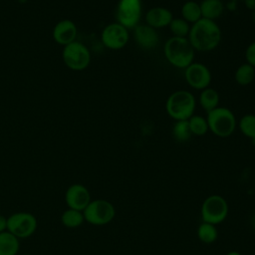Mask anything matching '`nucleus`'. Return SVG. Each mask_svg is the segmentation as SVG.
I'll use <instances>...</instances> for the list:
<instances>
[{"label": "nucleus", "instance_id": "f3484780", "mask_svg": "<svg viewBox=\"0 0 255 255\" xmlns=\"http://www.w3.org/2000/svg\"><path fill=\"white\" fill-rule=\"evenodd\" d=\"M19 249L20 241L15 235L7 230L0 233V255H17Z\"/></svg>", "mask_w": 255, "mask_h": 255}, {"label": "nucleus", "instance_id": "7c9ffc66", "mask_svg": "<svg viewBox=\"0 0 255 255\" xmlns=\"http://www.w3.org/2000/svg\"><path fill=\"white\" fill-rule=\"evenodd\" d=\"M226 255H242V254L237 251H231V252H228Z\"/></svg>", "mask_w": 255, "mask_h": 255}, {"label": "nucleus", "instance_id": "7ed1b4c3", "mask_svg": "<svg viewBox=\"0 0 255 255\" xmlns=\"http://www.w3.org/2000/svg\"><path fill=\"white\" fill-rule=\"evenodd\" d=\"M196 99L186 90H178L171 93L165 102V111L174 121H187L194 115Z\"/></svg>", "mask_w": 255, "mask_h": 255}, {"label": "nucleus", "instance_id": "c756f323", "mask_svg": "<svg viewBox=\"0 0 255 255\" xmlns=\"http://www.w3.org/2000/svg\"><path fill=\"white\" fill-rule=\"evenodd\" d=\"M251 225H252L253 228L255 229V213H253L252 216H251Z\"/></svg>", "mask_w": 255, "mask_h": 255}, {"label": "nucleus", "instance_id": "6e6552de", "mask_svg": "<svg viewBox=\"0 0 255 255\" xmlns=\"http://www.w3.org/2000/svg\"><path fill=\"white\" fill-rule=\"evenodd\" d=\"M142 16L141 0H119L116 7L117 22L127 29L136 27Z\"/></svg>", "mask_w": 255, "mask_h": 255}, {"label": "nucleus", "instance_id": "b1692460", "mask_svg": "<svg viewBox=\"0 0 255 255\" xmlns=\"http://www.w3.org/2000/svg\"><path fill=\"white\" fill-rule=\"evenodd\" d=\"M237 127L241 133L251 140L255 138V114H246L240 118Z\"/></svg>", "mask_w": 255, "mask_h": 255}, {"label": "nucleus", "instance_id": "dca6fc26", "mask_svg": "<svg viewBox=\"0 0 255 255\" xmlns=\"http://www.w3.org/2000/svg\"><path fill=\"white\" fill-rule=\"evenodd\" d=\"M202 18L215 21L224 13V3L222 0H202L200 3Z\"/></svg>", "mask_w": 255, "mask_h": 255}, {"label": "nucleus", "instance_id": "0eeeda50", "mask_svg": "<svg viewBox=\"0 0 255 255\" xmlns=\"http://www.w3.org/2000/svg\"><path fill=\"white\" fill-rule=\"evenodd\" d=\"M37 218L30 212H15L7 217V231L18 239L32 236L37 229Z\"/></svg>", "mask_w": 255, "mask_h": 255}, {"label": "nucleus", "instance_id": "5701e85b", "mask_svg": "<svg viewBox=\"0 0 255 255\" xmlns=\"http://www.w3.org/2000/svg\"><path fill=\"white\" fill-rule=\"evenodd\" d=\"M171 134L173 138L178 142H186L191 137V131L189 129L187 121H174L171 128Z\"/></svg>", "mask_w": 255, "mask_h": 255}, {"label": "nucleus", "instance_id": "473e14b6", "mask_svg": "<svg viewBox=\"0 0 255 255\" xmlns=\"http://www.w3.org/2000/svg\"><path fill=\"white\" fill-rule=\"evenodd\" d=\"M252 18H253V21L255 22V10L253 11V14H252Z\"/></svg>", "mask_w": 255, "mask_h": 255}, {"label": "nucleus", "instance_id": "39448f33", "mask_svg": "<svg viewBox=\"0 0 255 255\" xmlns=\"http://www.w3.org/2000/svg\"><path fill=\"white\" fill-rule=\"evenodd\" d=\"M62 59L67 68L75 72H81L90 66L92 55L90 49L85 44L76 40L64 46Z\"/></svg>", "mask_w": 255, "mask_h": 255}, {"label": "nucleus", "instance_id": "f257e3e1", "mask_svg": "<svg viewBox=\"0 0 255 255\" xmlns=\"http://www.w3.org/2000/svg\"><path fill=\"white\" fill-rule=\"evenodd\" d=\"M222 33L216 21L201 18L191 25L187 39L197 52H210L221 42Z\"/></svg>", "mask_w": 255, "mask_h": 255}, {"label": "nucleus", "instance_id": "bb28decb", "mask_svg": "<svg viewBox=\"0 0 255 255\" xmlns=\"http://www.w3.org/2000/svg\"><path fill=\"white\" fill-rule=\"evenodd\" d=\"M245 60L246 63L255 68V41L251 42L245 51Z\"/></svg>", "mask_w": 255, "mask_h": 255}, {"label": "nucleus", "instance_id": "f704fd0d", "mask_svg": "<svg viewBox=\"0 0 255 255\" xmlns=\"http://www.w3.org/2000/svg\"><path fill=\"white\" fill-rule=\"evenodd\" d=\"M22 255H31V254H22Z\"/></svg>", "mask_w": 255, "mask_h": 255}, {"label": "nucleus", "instance_id": "c85d7f7f", "mask_svg": "<svg viewBox=\"0 0 255 255\" xmlns=\"http://www.w3.org/2000/svg\"><path fill=\"white\" fill-rule=\"evenodd\" d=\"M245 4H246V6L249 8V9H251V10H255V0H246L245 1Z\"/></svg>", "mask_w": 255, "mask_h": 255}, {"label": "nucleus", "instance_id": "9d476101", "mask_svg": "<svg viewBox=\"0 0 255 255\" xmlns=\"http://www.w3.org/2000/svg\"><path fill=\"white\" fill-rule=\"evenodd\" d=\"M129 40L128 29L118 22H113L104 27L101 32L102 44L110 50H121Z\"/></svg>", "mask_w": 255, "mask_h": 255}, {"label": "nucleus", "instance_id": "cd10ccee", "mask_svg": "<svg viewBox=\"0 0 255 255\" xmlns=\"http://www.w3.org/2000/svg\"><path fill=\"white\" fill-rule=\"evenodd\" d=\"M7 230V217L0 214V233Z\"/></svg>", "mask_w": 255, "mask_h": 255}, {"label": "nucleus", "instance_id": "ddd939ff", "mask_svg": "<svg viewBox=\"0 0 255 255\" xmlns=\"http://www.w3.org/2000/svg\"><path fill=\"white\" fill-rule=\"evenodd\" d=\"M77 35L78 28L76 24L69 19L60 20L54 26L52 31V37L54 41L63 47L76 41Z\"/></svg>", "mask_w": 255, "mask_h": 255}, {"label": "nucleus", "instance_id": "412c9836", "mask_svg": "<svg viewBox=\"0 0 255 255\" xmlns=\"http://www.w3.org/2000/svg\"><path fill=\"white\" fill-rule=\"evenodd\" d=\"M85 221L83 211L68 208L61 214V223L67 228H77Z\"/></svg>", "mask_w": 255, "mask_h": 255}, {"label": "nucleus", "instance_id": "aec40b11", "mask_svg": "<svg viewBox=\"0 0 255 255\" xmlns=\"http://www.w3.org/2000/svg\"><path fill=\"white\" fill-rule=\"evenodd\" d=\"M234 79L239 86L245 87L250 85L255 79V68L248 63L241 64L235 71Z\"/></svg>", "mask_w": 255, "mask_h": 255}, {"label": "nucleus", "instance_id": "2f4dec72", "mask_svg": "<svg viewBox=\"0 0 255 255\" xmlns=\"http://www.w3.org/2000/svg\"><path fill=\"white\" fill-rule=\"evenodd\" d=\"M16 1H17V2H19L20 4H25L28 0H16Z\"/></svg>", "mask_w": 255, "mask_h": 255}, {"label": "nucleus", "instance_id": "f03ea898", "mask_svg": "<svg viewBox=\"0 0 255 255\" xmlns=\"http://www.w3.org/2000/svg\"><path fill=\"white\" fill-rule=\"evenodd\" d=\"M166 61L177 69H185L194 60L195 50L187 38L170 37L163 45Z\"/></svg>", "mask_w": 255, "mask_h": 255}, {"label": "nucleus", "instance_id": "a211bd4d", "mask_svg": "<svg viewBox=\"0 0 255 255\" xmlns=\"http://www.w3.org/2000/svg\"><path fill=\"white\" fill-rule=\"evenodd\" d=\"M219 101H220V96L215 89L208 87L200 91V94L198 97V103L206 113L219 107Z\"/></svg>", "mask_w": 255, "mask_h": 255}, {"label": "nucleus", "instance_id": "1a4fd4ad", "mask_svg": "<svg viewBox=\"0 0 255 255\" xmlns=\"http://www.w3.org/2000/svg\"><path fill=\"white\" fill-rule=\"evenodd\" d=\"M200 212L203 222L213 225L219 224L224 221L228 215L227 201L220 195H210L204 199Z\"/></svg>", "mask_w": 255, "mask_h": 255}, {"label": "nucleus", "instance_id": "f8f14e48", "mask_svg": "<svg viewBox=\"0 0 255 255\" xmlns=\"http://www.w3.org/2000/svg\"><path fill=\"white\" fill-rule=\"evenodd\" d=\"M91 200L92 198L89 189L81 183H74L66 190L65 201L69 208L84 211Z\"/></svg>", "mask_w": 255, "mask_h": 255}, {"label": "nucleus", "instance_id": "4468645a", "mask_svg": "<svg viewBox=\"0 0 255 255\" xmlns=\"http://www.w3.org/2000/svg\"><path fill=\"white\" fill-rule=\"evenodd\" d=\"M132 30L134 41L140 48L151 50L158 45L159 36L156 29L147 24H138Z\"/></svg>", "mask_w": 255, "mask_h": 255}, {"label": "nucleus", "instance_id": "4be33fe9", "mask_svg": "<svg viewBox=\"0 0 255 255\" xmlns=\"http://www.w3.org/2000/svg\"><path fill=\"white\" fill-rule=\"evenodd\" d=\"M189 129L191 131L192 135L196 136H202L206 134V132L209 130L208 124L206 118L200 116V115H193L191 118L187 120Z\"/></svg>", "mask_w": 255, "mask_h": 255}, {"label": "nucleus", "instance_id": "2eb2a0df", "mask_svg": "<svg viewBox=\"0 0 255 255\" xmlns=\"http://www.w3.org/2000/svg\"><path fill=\"white\" fill-rule=\"evenodd\" d=\"M144 18L145 24L157 30L163 27H168L169 23L173 19V14L165 7L155 6L147 10Z\"/></svg>", "mask_w": 255, "mask_h": 255}, {"label": "nucleus", "instance_id": "72a5a7b5", "mask_svg": "<svg viewBox=\"0 0 255 255\" xmlns=\"http://www.w3.org/2000/svg\"><path fill=\"white\" fill-rule=\"evenodd\" d=\"M252 143H253V145H254V148H255V138H254V139H252Z\"/></svg>", "mask_w": 255, "mask_h": 255}, {"label": "nucleus", "instance_id": "423d86ee", "mask_svg": "<svg viewBox=\"0 0 255 255\" xmlns=\"http://www.w3.org/2000/svg\"><path fill=\"white\" fill-rule=\"evenodd\" d=\"M85 221L92 225L102 226L110 223L116 215L115 206L106 199H94L83 211Z\"/></svg>", "mask_w": 255, "mask_h": 255}, {"label": "nucleus", "instance_id": "393cba45", "mask_svg": "<svg viewBox=\"0 0 255 255\" xmlns=\"http://www.w3.org/2000/svg\"><path fill=\"white\" fill-rule=\"evenodd\" d=\"M197 237L201 242L210 244L216 241L218 237V231L215 225L207 222H202L197 228Z\"/></svg>", "mask_w": 255, "mask_h": 255}, {"label": "nucleus", "instance_id": "20e7f679", "mask_svg": "<svg viewBox=\"0 0 255 255\" xmlns=\"http://www.w3.org/2000/svg\"><path fill=\"white\" fill-rule=\"evenodd\" d=\"M209 130L218 137L230 136L237 128V120L231 110L226 107H217L206 116Z\"/></svg>", "mask_w": 255, "mask_h": 255}, {"label": "nucleus", "instance_id": "9b49d317", "mask_svg": "<svg viewBox=\"0 0 255 255\" xmlns=\"http://www.w3.org/2000/svg\"><path fill=\"white\" fill-rule=\"evenodd\" d=\"M184 79L189 87L202 91L209 87L212 76L208 67L199 62H192L184 69Z\"/></svg>", "mask_w": 255, "mask_h": 255}, {"label": "nucleus", "instance_id": "a878e982", "mask_svg": "<svg viewBox=\"0 0 255 255\" xmlns=\"http://www.w3.org/2000/svg\"><path fill=\"white\" fill-rule=\"evenodd\" d=\"M191 25L186 22L181 17H177L171 20L168 25V29L172 34V37H179V38H187L188 33L190 31Z\"/></svg>", "mask_w": 255, "mask_h": 255}, {"label": "nucleus", "instance_id": "6ab92c4d", "mask_svg": "<svg viewBox=\"0 0 255 255\" xmlns=\"http://www.w3.org/2000/svg\"><path fill=\"white\" fill-rule=\"evenodd\" d=\"M180 13H181V18L191 25L202 18L200 5L198 2L193 0H188L184 2L181 6Z\"/></svg>", "mask_w": 255, "mask_h": 255}]
</instances>
